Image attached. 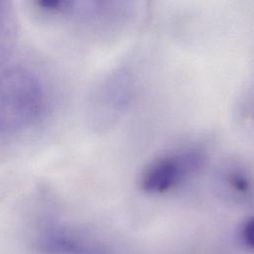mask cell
Returning <instances> with one entry per match:
<instances>
[{
    "label": "cell",
    "mask_w": 254,
    "mask_h": 254,
    "mask_svg": "<svg viewBox=\"0 0 254 254\" xmlns=\"http://www.w3.org/2000/svg\"><path fill=\"white\" fill-rule=\"evenodd\" d=\"M45 104V89L33 71L22 66L0 71V132L16 133L31 127Z\"/></svg>",
    "instance_id": "1"
},
{
    "label": "cell",
    "mask_w": 254,
    "mask_h": 254,
    "mask_svg": "<svg viewBox=\"0 0 254 254\" xmlns=\"http://www.w3.org/2000/svg\"><path fill=\"white\" fill-rule=\"evenodd\" d=\"M17 38V23L10 2L0 1V62L10 53Z\"/></svg>",
    "instance_id": "4"
},
{
    "label": "cell",
    "mask_w": 254,
    "mask_h": 254,
    "mask_svg": "<svg viewBox=\"0 0 254 254\" xmlns=\"http://www.w3.org/2000/svg\"><path fill=\"white\" fill-rule=\"evenodd\" d=\"M37 249L42 254H86L83 241L64 225H48L38 235Z\"/></svg>",
    "instance_id": "2"
},
{
    "label": "cell",
    "mask_w": 254,
    "mask_h": 254,
    "mask_svg": "<svg viewBox=\"0 0 254 254\" xmlns=\"http://www.w3.org/2000/svg\"><path fill=\"white\" fill-rule=\"evenodd\" d=\"M182 172V164L175 159L158 161L143 175L142 187L149 192H163L178 182Z\"/></svg>",
    "instance_id": "3"
},
{
    "label": "cell",
    "mask_w": 254,
    "mask_h": 254,
    "mask_svg": "<svg viewBox=\"0 0 254 254\" xmlns=\"http://www.w3.org/2000/svg\"><path fill=\"white\" fill-rule=\"evenodd\" d=\"M241 234L245 244L254 249V216L244 223Z\"/></svg>",
    "instance_id": "5"
}]
</instances>
